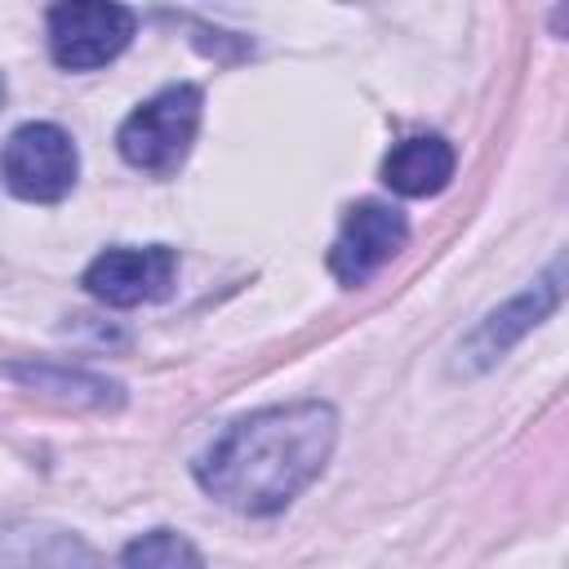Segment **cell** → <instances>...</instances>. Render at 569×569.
Here are the masks:
<instances>
[{
  "label": "cell",
  "mask_w": 569,
  "mask_h": 569,
  "mask_svg": "<svg viewBox=\"0 0 569 569\" xmlns=\"http://www.w3.org/2000/svg\"><path fill=\"white\" fill-rule=\"evenodd\" d=\"M333 445L338 413L329 400L267 405L236 418L196 458V485L240 516H276L320 480Z\"/></svg>",
  "instance_id": "cell-1"
},
{
  "label": "cell",
  "mask_w": 569,
  "mask_h": 569,
  "mask_svg": "<svg viewBox=\"0 0 569 569\" xmlns=\"http://www.w3.org/2000/svg\"><path fill=\"white\" fill-rule=\"evenodd\" d=\"M200 111H204V93L196 84H164L160 93H151L116 129V147L124 164L156 178L178 173L200 133Z\"/></svg>",
  "instance_id": "cell-2"
},
{
  "label": "cell",
  "mask_w": 569,
  "mask_h": 569,
  "mask_svg": "<svg viewBox=\"0 0 569 569\" xmlns=\"http://www.w3.org/2000/svg\"><path fill=\"white\" fill-rule=\"evenodd\" d=\"M76 173H80V151L62 124L27 120L0 147V178L18 200L58 204L62 196H71Z\"/></svg>",
  "instance_id": "cell-3"
},
{
  "label": "cell",
  "mask_w": 569,
  "mask_h": 569,
  "mask_svg": "<svg viewBox=\"0 0 569 569\" xmlns=\"http://www.w3.org/2000/svg\"><path fill=\"white\" fill-rule=\"evenodd\" d=\"M133 9L102 0H67L49 9V53L67 71H93L124 53L133 40Z\"/></svg>",
  "instance_id": "cell-4"
},
{
  "label": "cell",
  "mask_w": 569,
  "mask_h": 569,
  "mask_svg": "<svg viewBox=\"0 0 569 569\" xmlns=\"http://www.w3.org/2000/svg\"><path fill=\"white\" fill-rule=\"evenodd\" d=\"M409 240V222L396 204L382 200H360L342 213V227L329 244V271L338 284L356 289L373 271H382Z\"/></svg>",
  "instance_id": "cell-5"
},
{
  "label": "cell",
  "mask_w": 569,
  "mask_h": 569,
  "mask_svg": "<svg viewBox=\"0 0 569 569\" xmlns=\"http://www.w3.org/2000/svg\"><path fill=\"white\" fill-rule=\"evenodd\" d=\"M173 276H178V253L169 244H116V249H102L80 284L107 302V307H142V302H156L173 289Z\"/></svg>",
  "instance_id": "cell-6"
},
{
  "label": "cell",
  "mask_w": 569,
  "mask_h": 569,
  "mask_svg": "<svg viewBox=\"0 0 569 569\" xmlns=\"http://www.w3.org/2000/svg\"><path fill=\"white\" fill-rule=\"evenodd\" d=\"M560 262L533 284V289H525L520 298H511L507 307H498V311H489L467 338H462V347H458V369H467V373H480V369H489L493 360H502L533 325H542L556 307H560Z\"/></svg>",
  "instance_id": "cell-7"
},
{
  "label": "cell",
  "mask_w": 569,
  "mask_h": 569,
  "mask_svg": "<svg viewBox=\"0 0 569 569\" xmlns=\"http://www.w3.org/2000/svg\"><path fill=\"white\" fill-rule=\"evenodd\" d=\"M0 569H107L102 556L62 525H9L0 529Z\"/></svg>",
  "instance_id": "cell-8"
},
{
  "label": "cell",
  "mask_w": 569,
  "mask_h": 569,
  "mask_svg": "<svg viewBox=\"0 0 569 569\" xmlns=\"http://www.w3.org/2000/svg\"><path fill=\"white\" fill-rule=\"evenodd\" d=\"M453 147L440 138V133H418V138H405L387 151L382 160V182L396 191V196H409V200H422V196H436L449 187L453 178Z\"/></svg>",
  "instance_id": "cell-9"
},
{
  "label": "cell",
  "mask_w": 569,
  "mask_h": 569,
  "mask_svg": "<svg viewBox=\"0 0 569 569\" xmlns=\"http://www.w3.org/2000/svg\"><path fill=\"white\" fill-rule=\"evenodd\" d=\"M9 378L36 387V391H53L62 400H84V405H120V382H107L98 373L84 369H62V365H9Z\"/></svg>",
  "instance_id": "cell-10"
},
{
  "label": "cell",
  "mask_w": 569,
  "mask_h": 569,
  "mask_svg": "<svg viewBox=\"0 0 569 569\" xmlns=\"http://www.w3.org/2000/svg\"><path fill=\"white\" fill-rule=\"evenodd\" d=\"M120 569H204V556L178 529H147L124 542Z\"/></svg>",
  "instance_id": "cell-11"
},
{
  "label": "cell",
  "mask_w": 569,
  "mask_h": 569,
  "mask_svg": "<svg viewBox=\"0 0 569 569\" xmlns=\"http://www.w3.org/2000/svg\"><path fill=\"white\" fill-rule=\"evenodd\" d=\"M0 107H4V76H0Z\"/></svg>",
  "instance_id": "cell-12"
}]
</instances>
